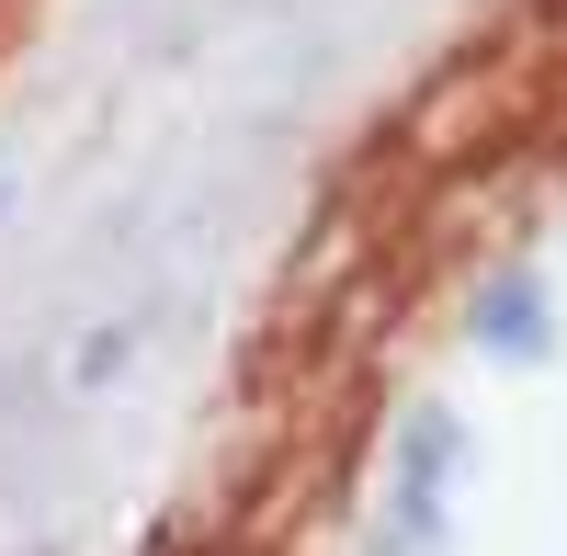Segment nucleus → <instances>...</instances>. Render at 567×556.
Masks as SVG:
<instances>
[{"instance_id": "obj_1", "label": "nucleus", "mask_w": 567, "mask_h": 556, "mask_svg": "<svg viewBox=\"0 0 567 556\" xmlns=\"http://www.w3.org/2000/svg\"><path fill=\"white\" fill-rule=\"evenodd\" d=\"M477 341H488V352H523V363H534V352H556V341H545V285H534V272H523V285H488Z\"/></svg>"}]
</instances>
